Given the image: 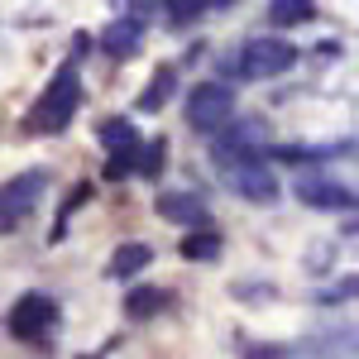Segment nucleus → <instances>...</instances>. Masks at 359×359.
<instances>
[{"label":"nucleus","instance_id":"f257e3e1","mask_svg":"<svg viewBox=\"0 0 359 359\" xmlns=\"http://www.w3.org/2000/svg\"><path fill=\"white\" fill-rule=\"evenodd\" d=\"M77 106H82V77H77V67L67 62V67H57V77L48 82V91L34 101L29 130H34V135H62V130L72 125Z\"/></svg>","mask_w":359,"mask_h":359},{"label":"nucleus","instance_id":"f03ea898","mask_svg":"<svg viewBox=\"0 0 359 359\" xmlns=\"http://www.w3.org/2000/svg\"><path fill=\"white\" fill-rule=\"evenodd\" d=\"M211 154H216V172L245 201H264V206L278 201V177L264 168V154H254V149H221V144Z\"/></svg>","mask_w":359,"mask_h":359},{"label":"nucleus","instance_id":"7ed1b4c3","mask_svg":"<svg viewBox=\"0 0 359 359\" xmlns=\"http://www.w3.org/2000/svg\"><path fill=\"white\" fill-rule=\"evenodd\" d=\"M297 62V48L287 39H249L240 48V77L245 82H269V77H283L287 67Z\"/></svg>","mask_w":359,"mask_h":359},{"label":"nucleus","instance_id":"20e7f679","mask_svg":"<svg viewBox=\"0 0 359 359\" xmlns=\"http://www.w3.org/2000/svg\"><path fill=\"white\" fill-rule=\"evenodd\" d=\"M225 120H235V91L225 82H201L187 96V125L201 135H216Z\"/></svg>","mask_w":359,"mask_h":359},{"label":"nucleus","instance_id":"39448f33","mask_svg":"<svg viewBox=\"0 0 359 359\" xmlns=\"http://www.w3.org/2000/svg\"><path fill=\"white\" fill-rule=\"evenodd\" d=\"M53 326H57V302L43 292H25L10 306V335L15 340H43Z\"/></svg>","mask_w":359,"mask_h":359},{"label":"nucleus","instance_id":"423d86ee","mask_svg":"<svg viewBox=\"0 0 359 359\" xmlns=\"http://www.w3.org/2000/svg\"><path fill=\"white\" fill-rule=\"evenodd\" d=\"M101 144H106V177H125V172H135V154H139V130L130 120H111V125H101Z\"/></svg>","mask_w":359,"mask_h":359},{"label":"nucleus","instance_id":"0eeeda50","mask_svg":"<svg viewBox=\"0 0 359 359\" xmlns=\"http://www.w3.org/2000/svg\"><path fill=\"white\" fill-rule=\"evenodd\" d=\"M43 187H48V172H20V177H10L0 187V225H15L20 216H29Z\"/></svg>","mask_w":359,"mask_h":359},{"label":"nucleus","instance_id":"6e6552de","mask_svg":"<svg viewBox=\"0 0 359 359\" xmlns=\"http://www.w3.org/2000/svg\"><path fill=\"white\" fill-rule=\"evenodd\" d=\"M297 196L306 206H321V211H350L355 206V187L331 182V177H297Z\"/></svg>","mask_w":359,"mask_h":359},{"label":"nucleus","instance_id":"1a4fd4ad","mask_svg":"<svg viewBox=\"0 0 359 359\" xmlns=\"http://www.w3.org/2000/svg\"><path fill=\"white\" fill-rule=\"evenodd\" d=\"M158 216H168V221H177V225H196V230L211 225L206 201L192 196V192H163V196H158Z\"/></svg>","mask_w":359,"mask_h":359},{"label":"nucleus","instance_id":"9d476101","mask_svg":"<svg viewBox=\"0 0 359 359\" xmlns=\"http://www.w3.org/2000/svg\"><path fill=\"white\" fill-rule=\"evenodd\" d=\"M139 34H144L139 20H115V25L101 34V48H106L111 57H135L139 53Z\"/></svg>","mask_w":359,"mask_h":359},{"label":"nucleus","instance_id":"9b49d317","mask_svg":"<svg viewBox=\"0 0 359 359\" xmlns=\"http://www.w3.org/2000/svg\"><path fill=\"white\" fill-rule=\"evenodd\" d=\"M149 264H154V249L139 245V240H130V245H120V249L111 254L106 273H111V278H135L139 269H149Z\"/></svg>","mask_w":359,"mask_h":359},{"label":"nucleus","instance_id":"f8f14e48","mask_svg":"<svg viewBox=\"0 0 359 359\" xmlns=\"http://www.w3.org/2000/svg\"><path fill=\"white\" fill-rule=\"evenodd\" d=\"M168 302H172V292H163V287H135V292L125 297V311H130L135 321H144V316H158Z\"/></svg>","mask_w":359,"mask_h":359},{"label":"nucleus","instance_id":"ddd939ff","mask_svg":"<svg viewBox=\"0 0 359 359\" xmlns=\"http://www.w3.org/2000/svg\"><path fill=\"white\" fill-rule=\"evenodd\" d=\"M311 15H316V5H311V0H273V5H269V20H273L278 29L306 25Z\"/></svg>","mask_w":359,"mask_h":359},{"label":"nucleus","instance_id":"4468645a","mask_svg":"<svg viewBox=\"0 0 359 359\" xmlns=\"http://www.w3.org/2000/svg\"><path fill=\"white\" fill-rule=\"evenodd\" d=\"M216 254H221V235H216L211 225L182 240V259H216Z\"/></svg>","mask_w":359,"mask_h":359},{"label":"nucleus","instance_id":"2eb2a0df","mask_svg":"<svg viewBox=\"0 0 359 359\" xmlns=\"http://www.w3.org/2000/svg\"><path fill=\"white\" fill-rule=\"evenodd\" d=\"M163 139H154V144H149V149H144V144H139V154H135V168L139 172H149V177H158V172H163Z\"/></svg>","mask_w":359,"mask_h":359},{"label":"nucleus","instance_id":"dca6fc26","mask_svg":"<svg viewBox=\"0 0 359 359\" xmlns=\"http://www.w3.org/2000/svg\"><path fill=\"white\" fill-rule=\"evenodd\" d=\"M168 91H172V72H158V82L149 86V91H144V96H139V111H158V106H163L168 101Z\"/></svg>","mask_w":359,"mask_h":359},{"label":"nucleus","instance_id":"f3484780","mask_svg":"<svg viewBox=\"0 0 359 359\" xmlns=\"http://www.w3.org/2000/svg\"><path fill=\"white\" fill-rule=\"evenodd\" d=\"M163 10H168L172 25H187V20H196L206 10V0H163Z\"/></svg>","mask_w":359,"mask_h":359},{"label":"nucleus","instance_id":"a211bd4d","mask_svg":"<svg viewBox=\"0 0 359 359\" xmlns=\"http://www.w3.org/2000/svg\"><path fill=\"white\" fill-rule=\"evenodd\" d=\"M225 5H230V0H225Z\"/></svg>","mask_w":359,"mask_h":359}]
</instances>
